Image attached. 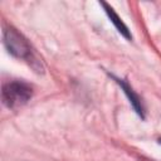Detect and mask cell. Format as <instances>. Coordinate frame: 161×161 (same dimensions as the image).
<instances>
[{"instance_id": "4", "label": "cell", "mask_w": 161, "mask_h": 161, "mask_svg": "<svg viewBox=\"0 0 161 161\" xmlns=\"http://www.w3.org/2000/svg\"><path fill=\"white\" fill-rule=\"evenodd\" d=\"M102 5L104 6V9H106V13H107V15L109 16V19H111V21L114 24V26L117 28V30L123 35V36H126V38H131V34H130V31H128V29H127V26L125 25V23L118 18V15L113 11V9L111 8V6H108L106 3H102Z\"/></svg>"}, {"instance_id": "2", "label": "cell", "mask_w": 161, "mask_h": 161, "mask_svg": "<svg viewBox=\"0 0 161 161\" xmlns=\"http://www.w3.org/2000/svg\"><path fill=\"white\" fill-rule=\"evenodd\" d=\"M4 44L9 53H11L16 58L26 59L31 55V49L26 39L11 26L4 30Z\"/></svg>"}, {"instance_id": "5", "label": "cell", "mask_w": 161, "mask_h": 161, "mask_svg": "<svg viewBox=\"0 0 161 161\" xmlns=\"http://www.w3.org/2000/svg\"><path fill=\"white\" fill-rule=\"evenodd\" d=\"M160 142H161V138H160Z\"/></svg>"}, {"instance_id": "1", "label": "cell", "mask_w": 161, "mask_h": 161, "mask_svg": "<svg viewBox=\"0 0 161 161\" xmlns=\"http://www.w3.org/2000/svg\"><path fill=\"white\" fill-rule=\"evenodd\" d=\"M33 94V89L29 84L24 82H9L4 84L1 98L3 103L9 108H15L25 104Z\"/></svg>"}, {"instance_id": "3", "label": "cell", "mask_w": 161, "mask_h": 161, "mask_svg": "<svg viewBox=\"0 0 161 161\" xmlns=\"http://www.w3.org/2000/svg\"><path fill=\"white\" fill-rule=\"evenodd\" d=\"M116 80H117V83L122 87V89L125 91V93L127 94V97H128V99H130V102L132 103V106L135 107V109L137 111V113L138 114H141L142 117H143V108H142V104H141V101H140V98L137 97V94L132 91V88L126 83V82H123L122 79H118V78H114Z\"/></svg>"}]
</instances>
